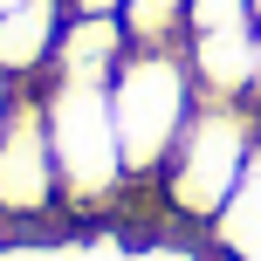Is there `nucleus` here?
Returning a JSON list of instances; mask_svg holds the SVG:
<instances>
[{
    "label": "nucleus",
    "instance_id": "nucleus-13",
    "mask_svg": "<svg viewBox=\"0 0 261 261\" xmlns=\"http://www.w3.org/2000/svg\"><path fill=\"white\" fill-rule=\"evenodd\" d=\"M7 7H21V0H0V14H7Z\"/></svg>",
    "mask_w": 261,
    "mask_h": 261
},
{
    "label": "nucleus",
    "instance_id": "nucleus-11",
    "mask_svg": "<svg viewBox=\"0 0 261 261\" xmlns=\"http://www.w3.org/2000/svg\"><path fill=\"white\" fill-rule=\"evenodd\" d=\"M69 14H124V0H69Z\"/></svg>",
    "mask_w": 261,
    "mask_h": 261
},
{
    "label": "nucleus",
    "instance_id": "nucleus-8",
    "mask_svg": "<svg viewBox=\"0 0 261 261\" xmlns=\"http://www.w3.org/2000/svg\"><path fill=\"white\" fill-rule=\"evenodd\" d=\"M124 41L130 48H186V0H124Z\"/></svg>",
    "mask_w": 261,
    "mask_h": 261
},
{
    "label": "nucleus",
    "instance_id": "nucleus-7",
    "mask_svg": "<svg viewBox=\"0 0 261 261\" xmlns=\"http://www.w3.org/2000/svg\"><path fill=\"white\" fill-rule=\"evenodd\" d=\"M213 248H227L234 261H261V151L248 158V172H241V186L227 193L220 220L206 227Z\"/></svg>",
    "mask_w": 261,
    "mask_h": 261
},
{
    "label": "nucleus",
    "instance_id": "nucleus-4",
    "mask_svg": "<svg viewBox=\"0 0 261 261\" xmlns=\"http://www.w3.org/2000/svg\"><path fill=\"white\" fill-rule=\"evenodd\" d=\"M186 69H193L199 103H248L254 83V21L248 28H206V35H186Z\"/></svg>",
    "mask_w": 261,
    "mask_h": 261
},
{
    "label": "nucleus",
    "instance_id": "nucleus-5",
    "mask_svg": "<svg viewBox=\"0 0 261 261\" xmlns=\"http://www.w3.org/2000/svg\"><path fill=\"white\" fill-rule=\"evenodd\" d=\"M69 28V0H21L0 14V76L7 83H41L55 62V41Z\"/></svg>",
    "mask_w": 261,
    "mask_h": 261
},
{
    "label": "nucleus",
    "instance_id": "nucleus-2",
    "mask_svg": "<svg viewBox=\"0 0 261 261\" xmlns=\"http://www.w3.org/2000/svg\"><path fill=\"white\" fill-rule=\"evenodd\" d=\"M199 110L193 69L179 48H130L110 76V124H117V151H124V179L151 186L158 165L172 158L186 117Z\"/></svg>",
    "mask_w": 261,
    "mask_h": 261
},
{
    "label": "nucleus",
    "instance_id": "nucleus-12",
    "mask_svg": "<svg viewBox=\"0 0 261 261\" xmlns=\"http://www.w3.org/2000/svg\"><path fill=\"white\" fill-rule=\"evenodd\" d=\"M14 90H21V83H7V76H0V124H7V103H14Z\"/></svg>",
    "mask_w": 261,
    "mask_h": 261
},
{
    "label": "nucleus",
    "instance_id": "nucleus-3",
    "mask_svg": "<svg viewBox=\"0 0 261 261\" xmlns=\"http://www.w3.org/2000/svg\"><path fill=\"white\" fill-rule=\"evenodd\" d=\"M62 179H55V144L41 117V90L21 83L0 124V234H62Z\"/></svg>",
    "mask_w": 261,
    "mask_h": 261
},
{
    "label": "nucleus",
    "instance_id": "nucleus-14",
    "mask_svg": "<svg viewBox=\"0 0 261 261\" xmlns=\"http://www.w3.org/2000/svg\"><path fill=\"white\" fill-rule=\"evenodd\" d=\"M248 7H254V21H261V0H248Z\"/></svg>",
    "mask_w": 261,
    "mask_h": 261
},
{
    "label": "nucleus",
    "instance_id": "nucleus-6",
    "mask_svg": "<svg viewBox=\"0 0 261 261\" xmlns=\"http://www.w3.org/2000/svg\"><path fill=\"white\" fill-rule=\"evenodd\" d=\"M124 55H130V41H124V21H117V14H69L48 76L55 83H110Z\"/></svg>",
    "mask_w": 261,
    "mask_h": 261
},
{
    "label": "nucleus",
    "instance_id": "nucleus-1",
    "mask_svg": "<svg viewBox=\"0 0 261 261\" xmlns=\"http://www.w3.org/2000/svg\"><path fill=\"white\" fill-rule=\"evenodd\" d=\"M35 90H41V117H48L69 227H110L124 193H130L117 124H110V83H55V76H41Z\"/></svg>",
    "mask_w": 261,
    "mask_h": 261
},
{
    "label": "nucleus",
    "instance_id": "nucleus-10",
    "mask_svg": "<svg viewBox=\"0 0 261 261\" xmlns=\"http://www.w3.org/2000/svg\"><path fill=\"white\" fill-rule=\"evenodd\" d=\"M248 110H261V21H254V83H248Z\"/></svg>",
    "mask_w": 261,
    "mask_h": 261
},
{
    "label": "nucleus",
    "instance_id": "nucleus-9",
    "mask_svg": "<svg viewBox=\"0 0 261 261\" xmlns=\"http://www.w3.org/2000/svg\"><path fill=\"white\" fill-rule=\"evenodd\" d=\"M254 7L248 0H186V28L193 35H206V28H248Z\"/></svg>",
    "mask_w": 261,
    "mask_h": 261
}]
</instances>
